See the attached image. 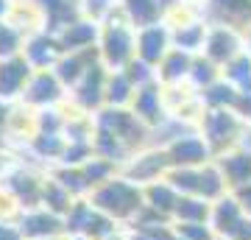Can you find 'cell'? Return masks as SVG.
<instances>
[{
  "mask_svg": "<svg viewBox=\"0 0 251 240\" xmlns=\"http://www.w3.org/2000/svg\"><path fill=\"white\" fill-rule=\"evenodd\" d=\"M87 198H90V204L95 210L109 215L115 223H128V226L137 221V215L143 213L145 207L143 185H134L120 173L112 176L109 182H103V185H98Z\"/></svg>",
  "mask_w": 251,
  "mask_h": 240,
  "instance_id": "1",
  "label": "cell"
},
{
  "mask_svg": "<svg viewBox=\"0 0 251 240\" xmlns=\"http://www.w3.org/2000/svg\"><path fill=\"white\" fill-rule=\"evenodd\" d=\"M98 51H100V64L109 73L126 70V64L137 59V31L128 26L126 14L120 20H115V14L109 17L106 28L100 31Z\"/></svg>",
  "mask_w": 251,
  "mask_h": 240,
  "instance_id": "2",
  "label": "cell"
},
{
  "mask_svg": "<svg viewBox=\"0 0 251 240\" xmlns=\"http://www.w3.org/2000/svg\"><path fill=\"white\" fill-rule=\"evenodd\" d=\"M165 154L171 160V168H204L215 157L204 134H181L171 145H165Z\"/></svg>",
  "mask_w": 251,
  "mask_h": 240,
  "instance_id": "3",
  "label": "cell"
},
{
  "mask_svg": "<svg viewBox=\"0 0 251 240\" xmlns=\"http://www.w3.org/2000/svg\"><path fill=\"white\" fill-rule=\"evenodd\" d=\"M59 101H64V87L56 79L53 70H34V76L28 79L25 89H23V104L31 109H50Z\"/></svg>",
  "mask_w": 251,
  "mask_h": 240,
  "instance_id": "4",
  "label": "cell"
},
{
  "mask_svg": "<svg viewBox=\"0 0 251 240\" xmlns=\"http://www.w3.org/2000/svg\"><path fill=\"white\" fill-rule=\"evenodd\" d=\"M20 235L23 240H56L64 238V218H59L56 213L45 210V207H34L20 215Z\"/></svg>",
  "mask_w": 251,
  "mask_h": 240,
  "instance_id": "5",
  "label": "cell"
},
{
  "mask_svg": "<svg viewBox=\"0 0 251 240\" xmlns=\"http://www.w3.org/2000/svg\"><path fill=\"white\" fill-rule=\"evenodd\" d=\"M31 76H34V67L28 64V59L23 53L3 59L0 62V101L9 104L14 98H23V89H25Z\"/></svg>",
  "mask_w": 251,
  "mask_h": 240,
  "instance_id": "6",
  "label": "cell"
},
{
  "mask_svg": "<svg viewBox=\"0 0 251 240\" xmlns=\"http://www.w3.org/2000/svg\"><path fill=\"white\" fill-rule=\"evenodd\" d=\"M171 51H173V36L162 23L137 31V59L148 62L151 67H159Z\"/></svg>",
  "mask_w": 251,
  "mask_h": 240,
  "instance_id": "7",
  "label": "cell"
},
{
  "mask_svg": "<svg viewBox=\"0 0 251 240\" xmlns=\"http://www.w3.org/2000/svg\"><path fill=\"white\" fill-rule=\"evenodd\" d=\"M243 53V42L240 36L234 34L229 26H218L206 34V45H204V56L218 67H226L229 62H234Z\"/></svg>",
  "mask_w": 251,
  "mask_h": 240,
  "instance_id": "8",
  "label": "cell"
},
{
  "mask_svg": "<svg viewBox=\"0 0 251 240\" xmlns=\"http://www.w3.org/2000/svg\"><path fill=\"white\" fill-rule=\"evenodd\" d=\"M131 112H134L148 129H159V126L165 123V92H162L159 81H153L148 87L137 89L134 101H131Z\"/></svg>",
  "mask_w": 251,
  "mask_h": 240,
  "instance_id": "9",
  "label": "cell"
},
{
  "mask_svg": "<svg viewBox=\"0 0 251 240\" xmlns=\"http://www.w3.org/2000/svg\"><path fill=\"white\" fill-rule=\"evenodd\" d=\"M215 165L224 173L229 193H237V190L251 185V151H243V148L226 151L215 160Z\"/></svg>",
  "mask_w": 251,
  "mask_h": 240,
  "instance_id": "10",
  "label": "cell"
},
{
  "mask_svg": "<svg viewBox=\"0 0 251 240\" xmlns=\"http://www.w3.org/2000/svg\"><path fill=\"white\" fill-rule=\"evenodd\" d=\"M23 56L28 59V64L34 70H53L59 59H62V48H59V39L48 34H36L28 36L25 45H23Z\"/></svg>",
  "mask_w": 251,
  "mask_h": 240,
  "instance_id": "11",
  "label": "cell"
},
{
  "mask_svg": "<svg viewBox=\"0 0 251 240\" xmlns=\"http://www.w3.org/2000/svg\"><path fill=\"white\" fill-rule=\"evenodd\" d=\"M98 23H92V20H78V23H73L62 31V34H56L59 39V48H62V53H78V51H90L95 48V39H98Z\"/></svg>",
  "mask_w": 251,
  "mask_h": 240,
  "instance_id": "12",
  "label": "cell"
},
{
  "mask_svg": "<svg viewBox=\"0 0 251 240\" xmlns=\"http://www.w3.org/2000/svg\"><path fill=\"white\" fill-rule=\"evenodd\" d=\"M145 207L153 210V213H159L162 218H168L173 221V213H176V204H179V193L171 187L168 179H159V182H151V185H145Z\"/></svg>",
  "mask_w": 251,
  "mask_h": 240,
  "instance_id": "13",
  "label": "cell"
},
{
  "mask_svg": "<svg viewBox=\"0 0 251 240\" xmlns=\"http://www.w3.org/2000/svg\"><path fill=\"white\" fill-rule=\"evenodd\" d=\"M162 11H165V3L162 0H123V14L134 31L159 26Z\"/></svg>",
  "mask_w": 251,
  "mask_h": 240,
  "instance_id": "14",
  "label": "cell"
},
{
  "mask_svg": "<svg viewBox=\"0 0 251 240\" xmlns=\"http://www.w3.org/2000/svg\"><path fill=\"white\" fill-rule=\"evenodd\" d=\"M190 67H193V56L173 48L171 53L165 56V62L156 67V73H159V84H179V81L190 79Z\"/></svg>",
  "mask_w": 251,
  "mask_h": 240,
  "instance_id": "15",
  "label": "cell"
},
{
  "mask_svg": "<svg viewBox=\"0 0 251 240\" xmlns=\"http://www.w3.org/2000/svg\"><path fill=\"white\" fill-rule=\"evenodd\" d=\"M134 95H137V89H134V84L128 81V76H126L123 70L109 73V79H106V107L126 109V107H131Z\"/></svg>",
  "mask_w": 251,
  "mask_h": 240,
  "instance_id": "16",
  "label": "cell"
},
{
  "mask_svg": "<svg viewBox=\"0 0 251 240\" xmlns=\"http://www.w3.org/2000/svg\"><path fill=\"white\" fill-rule=\"evenodd\" d=\"M212 204L196 196H181L173 213V223H209Z\"/></svg>",
  "mask_w": 251,
  "mask_h": 240,
  "instance_id": "17",
  "label": "cell"
},
{
  "mask_svg": "<svg viewBox=\"0 0 251 240\" xmlns=\"http://www.w3.org/2000/svg\"><path fill=\"white\" fill-rule=\"evenodd\" d=\"M206 31L201 23H187V26H181L176 28V31H171L173 36V48L176 51H184V53H196V51H204V45H206Z\"/></svg>",
  "mask_w": 251,
  "mask_h": 240,
  "instance_id": "18",
  "label": "cell"
},
{
  "mask_svg": "<svg viewBox=\"0 0 251 240\" xmlns=\"http://www.w3.org/2000/svg\"><path fill=\"white\" fill-rule=\"evenodd\" d=\"M81 11L92 20V23H103L115 14V0H84L81 3Z\"/></svg>",
  "mask_w": 251,
  "mask_h": 240,
  "instance_id": "19",
  "label": "cell"
},
{
  "mask_svg": "<svg viewBox=\"0 0 251 240\" xmlns=\"http://www.w3.org/2000/svg\"><path fill=\"white\" fill-rule=\"evenodd\" d=\"M0 240H23V235H20V226H17V223L0 221Z\"/></svg>",
  "mask_w": 251,
  "mask_h": 240,
  "instance_id": "20",
  "label": "cell"
},
{
  "mask_svg": "<svg viewBox=\"0 0 251 240\" xmlns=\"http://www.w3.org/2000/svg\"><path fill=\"white\" fill-rule=\"evenodd\" d=\"M234 198L240 201L243 213H246V215L251 218V185H249V187H243V190H237V193H234Z\"/></svg>",
  "mask_w": 251,
  "mask_h": 240,
  "instance_id": "21",
  "label": "cell"
},
{
  "mask_svg": "<svg viewBox=\"0 0 251 240\" xmlns=\"http://www.w3.org/2000/svg\"><path fill=\"white\" fill-rule=\"evenodd\" d=\"M9 0H0V23H3V17H6V14H9Z\"/></svg>",
  "mask_w": 251,
  "mask_h": 240,
  "instance_id": "22",
  "label": "cell"
},
{
  "mask_svg": "<svg viewBox=\"0 0 251 240\" xmlns=\"http://www.w3.org/2000/svg\"><path fill=\"white\" fill-rule=\"evenodd\" d=\"M103 240H126V229H117L115 235H109V238H103Z\"/></svg>",
  "mask_w": 251,
  "mask_h": 240,
  "instance_id": "23",
  "label": "cell"
},
{
  "mask_svg": "<svg viewBox=\"0 0 251 240\" xmlns=\"http://www.w3.org/2000/svg\"><path fill=\"white\" fill-rule=\"evenodd\" d=\"M246 53L251 56V26H249V31H246Z\"/></svg>",
  "mask_w": 251,
  "mask_h": 240,
  "instance_id": "24",
  "label": "cell"
}]
</instances>
